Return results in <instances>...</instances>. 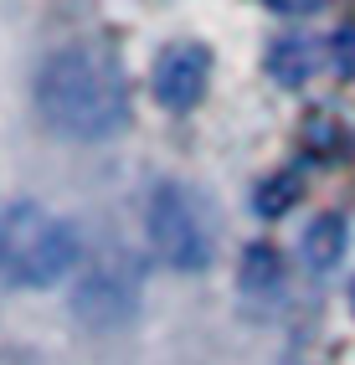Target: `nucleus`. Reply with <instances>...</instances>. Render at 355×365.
<instances>
[{
    "mask_svg": "<svg viewBox=\"0 0 355 365\" xmlns=\"http://www.w3.org/2000/svg\"><path fill=\"white\" fill-rule=\"evenodd\" d=\"M36 113L62 139L78 144L113 139L129 124L124 72L103 46H62L36 72Z\"/></svg>",
    "mask_w": 355,
    "mask_h": 365,
    "instance_id": "obj_1",
    "label": "nucleus"
},
{
    "mask_svg": "<svg viewBox=\"0 0 355 365\" xmlns=\"http://www.w3.org/2000/svg\"><path fill=\"white\" fill-rule=\"evenodd\" d=\"M78 267V232L36 201L0 211V278L16 288H52Z\"/></svg>",
    "mask_w": 355,
    "mask_h": 365,
    "instance_id": "obj_2",
    "label": "nucleus"
},
{
    "mask_svg": "<svg viewBox=\"0 0 355 365\" xmlns=\"http://www.w3.org/2000/svg\"><path fill=\"white\" fill-rule=\"evenodd\" d=\"M145 232H150V247L165 267L175 273H201L211 262V237H206V222L196 201L185 196L180 185H160L150 206H145Z\"/></svg>",
    "mask_w": 355,
    "mask_h": 365,
    "instance_id": "obj_3",
    "label": "nucleus"
},
{
    "mask_svg": "<svg viewBox=\"0 0 355 365\" xmlns=\"http://www.w3.org/2000/svg\"><path fill=\"white\" fill-rule=\"evenodd\" d=\"M73 309H78V319L98 324V329L129 324L134 309H139V278H134V267H103V262L88 267V273L78 278V288H73Z\"/></svg>",
    "mask_w": 355,
    "mask_h": 365,
    "instance_id": "obj_4",
    "label": "nucleus"
},
{
    "mask_svg": "<svg viewBox=\"0 0 355 365\" xmlns=\"http://www.w3.org/2000/svg\"><path fill=\"white\" fill-rule=\"evenodd\" d=\"M206 83H211V52L201 41H175L165 46L155 72H150V88L165 108H196L206 98Z\"/></svg>",
    "mask_w": 355,
    "mask_h": 365,
    "instance_id": "obj_5",
    "label": "nucleus"
},
{
    "mask_svg": "<svg viewBox=\"0 0 355 365\" xmlns=\"http://www.w3.org/2000/svg\"><path fill=\"white\" fill-rule=\"evenodd\" d=\"M324 62H335L329 57V41H319V36H283V41H273L268 46V72L283 83V88H299V83H309L314 72H324Z\"/></svg>",
    "mask_w": 355,
    "mask_h": 365,
    "instance_id": "obj_6",
    "label": "nucleus"
},
{
    "mask_svg": "<svg viewBox=\"0 0 355 365\" xmlns=\"http://www.w3.org/2000/svg\"><path fill=\"white\" fill-rule=\"evenodd\" d=\"M299 252H304L309 267H335L340 252H345V222H340V216H319V222H309Z\"/></svg>",
    "mask_w": 355,
    "mask_h": 365,
    "instance_id": "obj_7",
    "label": "nucleus"
},
{
    "mask_svg": "<svg viewBox=\"0 0 355 365\" xmlns=\"http://www.w3.org/2000/svg\"><path fill=\"white\" fill-rule=\"evenodd\" d=\"M294 190H299L294 175H283V180L263 185V190H257V216H283V211L294 206Z\"/></svg>",
    "mask_w": 355,
    "mask_h": 365,
    "instance_id": "obj_8",
    "label": "nucleus"
},
{
    "mask_svg": "<svg viewBox=\"0 0 355 365\" xmlns=\"http://www.w3.org/2000/svg\"><path fill=\"white\" fill-rule=\"evenodd\" d=\"M273 278H278V257H273L268 247H252V252H247V283H252V288H263V283L273 288Z\"/></svg>",
    "mask_w": 355,
    "mask_h": 365,
    "instance_id": "obj_9",
    "label": "nucleus"
},
{
    "mask_svg": "<svg viewBox=\"0 0 355 365\" xmlns=\"http://www.w3.org/2000/svg\"><path fill=\"white\" fill-rule=\"evenodd\" d=\"M329 57H335V67L345 72V78H355V31H340L335 41H329Z\"/></svg>",
    "mask_w": 355,
    "mask_h": 365,
    "instance_id": "obj_10",
    "label": "nucleus"
},
{
    "mask_svg": "<svg viewBox=\"0 0 355 365\" xmlns=\"http://www.w3.org/2000/svg\"><path fill=\"white\" fill-rule=\"evenodd\" d=\"M273 11H289V16H304V11H319L324 0H268Z\"/></svg>",
    "mask_w": 355,
    "mask_h": 365,
    "instance_id": "obj_11",
    "label": "nucleus"
},
{
    "mask_svg": "<svg viewBox=\"0 0 355 365\" xmlns=\"http://www.w3.org/2000/svg\"><path fill=\"white\" fill-rule=\"evenodd\" d=\"M350 304H355V288H350Z\"/></svg>",
    "mask_w": 355,
    "mask_h": 365,
    "instance_id": "obj_12",
    "label": "nucleus"
}]
</instances>
